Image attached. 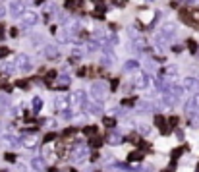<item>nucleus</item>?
Masks as SVG:
<instances>
[{"label": "nucleus", "instance_id": "nucleus-6", "mask_svg": "<svg viewBox=\"0 0 199 172\" xmlns=\"http://www.w3.org/2000/svg\"><path fill=\"white\" fill-rule=\"evenodd\" d=\"M91 93L95 95L97 99H102V97H104V91H102V85H101V83H95V85H93V87H91Z\"/></svg>", "mask_w": 199, "mask_h": 172}, {"label": "nucleus", "instance_id": "nucleus-19", "mask_svg": "<svg viewBox=\"0 0 199 172\" xmlns=\"http://www.w3.org/2000/svg\"><path fill=\"white\" fill-rule=\"evenodd\" d=\"M184 151H185L184 147H176V149H174V151H172V158H178V157H180L182 153H184Z\"/></svg>", "mask_w": 199, "mask_h": 172}, {"label": "nucleus", "instance_id": "nucleus-9", "mask_svg": "<svg viewBox=\"0 0 199 172\" xmlns=\"http://www.w3.org/2000/svg\"><path fill=\"white\" fill-rule=\"evenodd\" d=\"M101 145H102V137H101V135H93V137H91V147L93 149H95V147H101Z\"/></svg>", "mask_w": 199, "mask_h": 172}, {"label": "nucleus", "instance_id": "nucleus-3", "mask_svg": "<svg viewBox=\"0 0 199 172\" xmlns=\"http://www.w3.org/2000/svg\"><path fill=\"white\" fill-rule=\"evenodd\" d=\"M23 8H25V2H23V0H14V2L10 4V12L16 14V16H18L19 12H25Z\"/></svg>", "mask_w": 199, "mask_h": 172}, {"label": "nucleus", "instance_id": "nucleus-7", "mask_svg": "<svg viewBox=\"0 0 199 172\" xmlns=\"http://www.w3.org/2000/svg\"><path fill=\"white\" fill-rule=\"evenodd\" d=\"M184 87H185V89H195V87H199V81H197L195 77H188V79L184 81Z\"/></svg>", "mask_w": 199, "mask_h": 172}, {"label": "nucleus", "instance_id": "nucleus-10", "mask_svg": "<svg viewBox=\"0 0 199 172\" xmlns=\"http://www.w3.org/2000/svg\"><path fill=\"white\" fill-rule=\"evenodd\" d=\"M41 108H43V101H41L39 97H35V99H33V112L37 114V112L41 110Z\"/></svg>", "mask_w": 199, "mask_h": 172}, {"label": "nucleus", "instance_id": "nucleus-23", "mask_svg": "<svg viewBox=\"0 0 199 172\" xmlns=\"http://www.w3.org/2000/svg\"><path fill=\"white\" fill-rule=\"evenodd\" d=\"M178 120H180L178 116H170V118H168V124H170L172 128H176V126H178Z\"/></svg>", "mask_w": 199, "mask_h": 172}, {"label": "nucleus", "instance_id": "nucleus-18", "mask_svg": "<svg viewBox=\"0 0 199 172\" xmlns=\"http://www.w3.org/2000/svg\"><path fill=\"white\" fill-rule=\"evenodd\" d=\"M104 126H107V128H114L116 120H114V118H110V116H107V118H104Z\"/></svg>", "mask_w": 199, "mask_h": 172}, {"label": "nucleus", "instance_id": "nucleus-27", "mask_svg": "<svg viewBox=\"0 0 199 172\" xmlns=\"http://www.w3.org/2000/svg\"><path fill=\"white\" fill-rule=\"evenodd\" d=\"M4 56H8V48H6V47H0V58H4Z\"/></svg>", "mask_w": 199, "mask_h": 172}, {"label": "nucleus", "instance_id": "nucleus-15", "mask_svg": "<svg viewBox=\"0 0 199 172\" xmlns=\"http://www.w3.org/2000/svg\"><path fill=\"white\" fill-rule=\"evenodd\" d=\"M137 68H139V64L135 60H128L126 62V70H137Z\"/></svg>", "mask_w": 199, "mask_h": 172}, {"label": "nucleus", "instance_id": "nucleus-13", "mask_svg": "<svg viewBox=\"0 0 199 172\" xmlns=\"http://www.w3.org/2000/svg\"><path fill=\"white\" fill-rule=\"evenodd\" d=\"M33 166L37 168V170H43L45 168V161L43 158H33Z\"/></svg>", "mask_w": 199, "mask_h": 172}, {"label": "nucleus", "instance_id": "nucleus-14", "mask_svg": "<svg viewBox=\"0 0 199 172\" xmlns=\"http://www.w3.org/2000/svg\"><path fill=\"white\" fill-rule=\"evenodd\" d=\"M46 56H54V58H56V56H58V50H56V47H50V45H48V47H46Z\"/></svg>", "mask_w": 199, "mask_h": 172}, {"label": "nucleus", "instance_id": "nucleus-2", "mask_svg": "<svg viewBox=\"0 0 199 172\" xmlns=\"http://www.w3.org/2000/svg\"><path fill=\"white\" fill-rule=\"evenodd\" d=\"M16 62H18V68H19V70H29V68H31V60H29V56H25V54L18 56Z\"/></svg>", "mask_w": 199, "mask_h": 172}, {"label": "nucleus", "instance_id": "nucleus-21", "mask_svg": "<svg viewBox=\"0 0 199 172\" xmlns=\"http://www.w3.org/2000/svg\"><path fill=\"white\" fill-rule=\"evenodd\" d=\"M134 102H135V97H131V99H124V101H122V104H124V107H134Z\"/></svg>", "mask_w": 199, "mask_h": 172}, {"label": "nucleus", "instance_id": "nucleus-30", "mask_svg": "<svg viewBox=\"0 0 199 172\" xmlns=\"http://www.w3.org/2000/svg\"><path fill=\"white\" fill-rule=\"evenodd\" d=\"M188 2H199V0H188Z\"/></svg>", "mask_w": 199, "mask_h": 172}, {"label": "nucleus", "instance_id": "nucleus-4", "mask_svg": "<svg viewBox=\"0 0 199 172\" xmlns=\"http://www.w3.org/2000/svg\"><path fill=\"white\" fill-rule=\"evenodd\" d=\"M83 97H85L83 93H70L68 95V102L72 104V107H77V104H81Z\"/></svg>", "mask_w": 199, "mask_h": 172}, {"label": "nucleus", "instance_id": "nucleus-11", "mask_svg": "<svg viewBox=\"0 0 199 172\" xmlns=\"http://www.w3.org/2000/svg\"><path fill=\"white\" fill-rule=\"evenodd\" d=\"M107 141H108V143H120L122 137H120L118 134H108V135H107Z\"/></svg>", "mask_w": 199, "mask_h": 172}, {"label": "nucleus", "instance_id": "nucleus-20", "mask_svg": "<svg viewBox=\"0 0 199 172\" xmlns=\"http://www.w3.org/2000/svg\"><path fill=\"white\" fill-rule=\"evenodd\" d=\"M66 8L68 10H75L77 8V2H75V0H66Z\"/></svg>", "mask_w": 199, "mask_h": 172}, {"label": "nucleus", "instance_id": "nucleus-1", "mask_svg": "<svg viewBox=\"0 0 199 172\" xmlns=\"http://www.w3.org/2000/svg\"><path fill=\"white\" fill-rule=\"evenodd\" d=\"M19 21H21V25H25V27H31V25H35L39 21V14L35 10H25V12H21V16H19Z\"/></svg>", "mask_w": 199, "mask_h": 172}, {"label": "nucleus", "instance_id": "nucleus-8", "mask_svg": "<svg viewBox=\"0 0 199 172\" xmlns=\"http://www.w3.org/2000/svg\"><path fill=\"white\" fill-rule=\"evenodd\" d=\"M81 134H83V135H89V137H93V135H97L99 131H97V128H95V126H85L83 130H81Z\"/></svg>", "mask_w": 199, "mask_h": 172}, {"label": "nucleus", "instance_id": "nucleus-29", "mask_svg": "<svg viewBox=\"0 0 199 172\" xmlns=\"http://www.w3.org/2000/svg\"><path fill=\"white\" fill-rule=\"evenodd\" d=\"M4 37V25H0V39Z\"/></svg>", "mask_w": 199, "mask_h": 172}, {"label": "nucleus", "instance_id": "nucleus-16", "mask_svg": "<svg viewBox=\"0 0 199 172\" xmlns=\"http://www.w3.org/2000/svg\"><path fill=\"white\" fill-rule=\"evenodd\" d=\"M190 107H191V108H199V93L191 97V101H190Z\"/></svg>", "mask_w": 199, "mask_h": 172}, {"label": "nucleus", "instance_id": "nucleus-5", "mask_svg": "<svg viewBox=\"0 0 199 172\" xmlns=\"http://www.w3.org/2000/svg\"><path fill=\"white\" fill-rule=\"evenodd\" d=\"M145 157V151H131L128 155V163H135V161H143Z\"/></svg>", "mask_w": 199, "mask_h": 172}, {"label": "nucleus", "instance_id": "nucleus-12", "mask_svg": "<svg viewBox=\"0 0 199 172\" xmlns=\"http://www.w3.org/2000/svg\"><path fill=\"white\" fill-rule=\"evenodd\" d=\"M56 77H58V72H56V70H50V72H46L45 81H46V83H50L52 79H56Z\"/></svg>", "mask_w": 199, "mask_h": 172}, {"label": "nucleus", "instance_id": "nucleus-17", "mask_svg": "<svg viewBox=\"0 0 199 172\" xmlns=\"http://www.w3.org/2000/svg\"><path fill=\"white\" fill-rule=\"evenodd\" d=\"M137 85H139V87H147V85H149V79H147V75H141V77L137 79Z\"/></svg>", "mask_w": 199, "mask_h": 172}, {"label": "nucleus", "instance_id": "nucleus-22", "mask_svg": "<svg viewBox=\"0 0 199 172\" xmlns=\"http://www.w3.org/2000/svg\"><path fill=\"white\" fill-rule=\"evenodd\" d=\"M54 139H56V134H54V131H50V134H46L45 143H50V141H54Z\"/></svg>", "mask_w": 199, "mask_h": 172}, {"label": "nucleus", "instance_id": "nucleus-28", "mask_svg": "<svg viewBox=\"0 0 199 172\" xmlns=\"http://www.w3.org/2000/svg\"><path fill=\"white\" fill-rule=\"evenodd\" d=\"M77 75H79V77L87 75V68H79V70H77Z\"/></svg>", "mask_w": 199, "mask_h": 172}, {"label": "nucleus", "instance_id": "nucleus-24", "mask_svg": "<svg viewBox=\"0 0 199 172\" xmlns=\"http://www.w3.org/2000/svg\"><path fill=\"white\" fill-rule=\"evenodd\" d=\"M188 48H190L191 52H197V43L195 41H188Z\"/></svg>", "mask_w": 199, "mask_h": 172}, {"label": "nucleus", "instance_id": "nucleus-25", "mask_svg": "<svg viewBox=\"0 0 199 172\" xmlns=\"http://www.w3.org/2000/svg\"><path fill=\"white\" fill-rule=\"evenodd\" d=\"M75 131H77L75 128H68V130H64V131H62V135H64V137H70V135H72V134H75Z\"/></svg>", "mask_w": 199, "mask_h": 172}, {"label": "nucleus", "instance_id": "nucleus-26", "mask_svg": "<svg viewBox=\"0 0 199 172\" xmlns=\"http://www.w3.org/2000/svg\"><path fill=\"white\" fill-rule=\"evenodd\" d=\"M118 83H120V79H112V81H110V89H112V91H116Z\"/></svg>", "mask_w": 199, "mask_h": 172}]
</instances>
